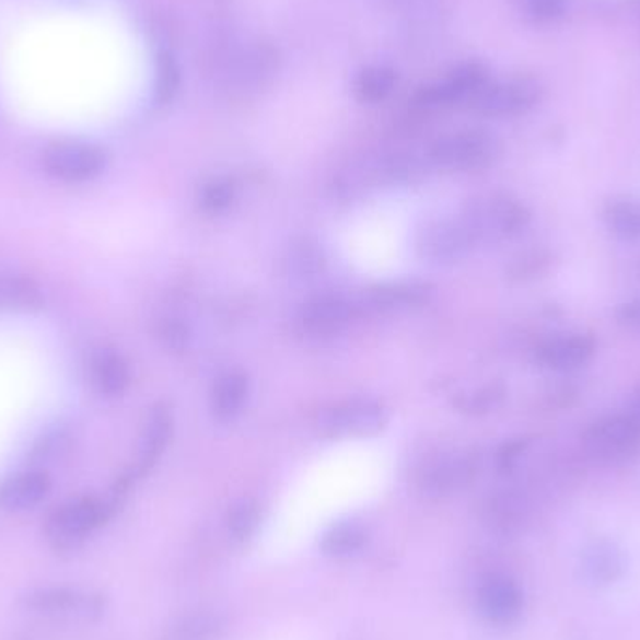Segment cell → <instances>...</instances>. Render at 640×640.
I'll return each instance as SVG.
<instances>
[{
  "label": "cell",
  "mask_w": 640,
  "mask_h": 640,
  "mask_svg": "<svg viewBox=\"0 0 640 640\" xmlns=\"http://www.w3.org/2000/svg\"><path fill=\"white\" fill-rule=\"evenodd\" d=\"M461 218L479 244H497L515 238L531 223L523 202L508 194H487L468 202Z\"/></svg>",
  "instance_id": "1"
},
{
  "label": "cell",
  "mask_w": 640,
  "mask_h": 640,
  "mask_svg": "<svg viewBox=\"0 0 640 640\" xmlns=\"http://www.w3.org/2000/svg\"><path fill=\"white\" fill-rule=\"evenodd\" d=\"M498 154L500 142L489 131L463 130L439 137L427 152V162L446 171L468 173L489 167Z\"/></svg>",
  "instance_id": "2"
},
{
  "label": "cell",
  "mask_w": 640,
  "mask_h": 640,
  "mask_svg": "<svg viewBox=\"0 0 640 640\" xmlns=\"http://www.w3.org/2000/svg\"><path fill=\"white\" fill-rule=\"evenodd\" d=\"M109 505L100 498H73L53 511L46 523V536L57 550H71L104 526L109 519Z\"/></svg>",
  "instance_id": "3"
},
{
  "label": "cell",
  "mask_w": 640,
  "mask_h": 640,
  "mask_svg": "<svg viewBox=\"0 0 640 640\" xmlns=\"http://www.w3.org/2000/svg\"><path fill=\"white\" fill-rule=\"evenodd\" d=\"M590 459L602 465H618L640 450V429L628 415L603 416L590 423L581 437Z\"/></svg>",
  "instance_id": "4"
},
{
  "label": "cell",
  "mask_w": 640,
  "mask_h": 640,
  "mask_svg": "<svg viewBox=\"0 0 640 640\" xmlns=\"http://www.w3.org/2000/svg\"><path fill=\"white\" fill-rule=\"evenodd\" d=\"M478 242L461 216L427 221L416 234V253L431 265L459 263L470 255Z\"/></svg>",
  "instance_id": "5"
},
{
  "label": "cell",
  "mask_w": 640,
  "mask_h": 640,
  "mask_svg": "<svg viewBox=\"0 0 640 640\" xmlns=\"http://www.w3.org/2000/svg\"><path fill=\"white\" fill-rule=\"evenodd\" d=\"M42 163L47 175L68 184L91 182L107 167V152L97 144L84 141H55L44 150Z\"/></svg>",
  "instance_id": "6"
},
{
  "label": "cell",
  "mask_w": 640,
  "mask_h": 640,
  "mask_svg": "<svg viewBox=\"0 0 640 640\" xmlns=\"http://www.w3.org/2000/svg\"><path fill=\"white\" fill-rule=\"evenodd\" d=\"M388 410L375 399H347L323 412L318 433L328 439H363L388 426Z\"/></svg>",
  "instance_id": "7"
},
{
  "label": "cell",
  "mask_w": 640,
  "mask_h": 640,
  "mask_svg": "<svg viewBox=\"0 0 640 640\" xmlns=\"http://www.w3.org/2000/svg\"><path fill=\"white\" fill-rule=\"evenodd\" d=\"M478 468L474 453L442 452L427 459L418 470V487L429 498L453 497L473 484Z\"/></svg>",
  "instance_id": "8"
},
{
  "label": "cell",
  "mask_w": 640,
  "mask_h": 640,
  "mask_svg": "<svg viewBox=\"0 0 640 640\" xmlns=\"http://www.w3.org/2000/svg\"><path fill=\"white\" fill-rule=\"evenodd\" d=\"M539 97L542 86L534 79H510L502 83H487L474 97L470 107L484 117H517L531 110Z\"/></svg>",
  "instance_id": "9"
},
{
  "label": "cell",
  "mask_w": 640,
  "mask_h": 640,
  "mask_svg": "<svg viewBox=\"0 0 640 640\" xmlns=\"http://www.w3.org/2000/svg\"><path fill=\"white\" fill-rule=\"evenodd\" d=\"M356 315H360L356 302L339 294H317L302 304L296 324L305 336L324 339L341 334Z\"/></svg>",
  "instance_id": "10"
},
{
  "label": "cell",
  "mask_w": 640,
  "mask_h": 640,
  "mask_svg": "<svg viewBox=\"0 0 640 640\" xmlns=\"http://www.w3.org/2000/svg\"><path fill=\"white\" fill-rule=\"evenodd\" d=\"M489 83L487 70L478 62L459 66L442 79L418 94V104L427 109L452 107V105L473 104L474 97Z\"/></svg>",
  "instance_id": "11"
},
{
  "label": "cell",
  "mask_w": 640,
  "mask_h": 640,
  "mask_svg": "<svg viewBox=\"0 0 640 640\" xmlns=\"http://www.w3.org/2000/svg\"><path fill=\"white\" fill-rule=\"evenodd\" d=\"M478 608L492 626H511L523 615V589L510 575H489L479 586Z\"/></svg>",
  "instance_id": "12"
},
{
  "label": "cell",
  "mask_w": 640,
  "mask_h": 640,
  "mask_svg": "<svg viewBox=\"0 0 640 640\" xmlns=\"http://www.w3.org/2000/svg\"><path fill=\"white\" fill-rule=\"evenodd\" d=\"M433 284L423 281H397V283L379 284L363 292V296L356 302L360 313H402V311L418 310L429 304L433 298Z\"/></svg>",
  "instance_id": "13"
},
{
  "label": "cell",
  "mask_w": 640,
  "mask_h": 640,
  "mask_svg": "<svg viewBox=\"0 0 640 640\" xmlns=\"http://www.w3.org/2000/svg\"><path fill=\"white\" fill-rule=\"evenodd\" d=\"M595 352L594 337L571 334V336L552 337L536 350L537 362L555 371H573L592 360Z\"/></svg>",
  "instance_id": "14"
},
{
  "label": "cell",
  "mask_w": 640,
  "mask_h": 640,
  "mask_svg": "<svg viewBox=\"0 0 640 640\" xmlns=\"http://www.w3.org/2000/svg\"><path fill=\"white\" fill-rule=\"evenodd\" d=\"M171 437H173V415L167 407L158 405L150 410L149 418L144 421L133 476L139 478V476H144L152 470V466L160 461L162 453L165 452Z\"/></svg>",
  "instance_id": "15"
},
{
  "label": "cell",
  "mask_w": 640,
  "mask_h": 640,
  "mask_svg": "<svg viewBox=\"0 0 640 640\" xmlns=\"http://www.w3.org/2000/svg\"><path fill=\"white\" fill-rule=\"evenodd\" d=\"M51 491V479L42 470H26L0 486V508L7 511L33 510Z\"/></svg>",
  "instance_id": "16"
},
{
  "label": "cell",
  "mask_w": 640,
  "mask_h": 640,
  "mask_svg": "<svg viewBox=\"0 0 640 640\" xmlns=\"http://www.w3.org/2000/svg\"><path fill=\"white\" fill-rule=\"evenodd\" d=\"M89 376L97 394L104 397H118L130 384V368L120 352L104 347L91 356Z\"/></svg>",
  "instance_id": "17"
},
{
  "label": "cell",
  "mask_w": 640,
  "mask_h": 640,
  "mask_svg": "<svg viewBox=\"0 0 640 640\" xmlns=\"http://www.w3.org/2000/svg\"><path fill=\"white\" fill-rule=\"evenodd\" d=\"M582 569L595 584H613L626 573V555L610 539H595L582 552Z\"/></svg>",
  "instance_id": "18"
},
{
  "label": "cell",
  "mask_w": 640,
  "mask_h": 640,
  "mask_svg": "<svg viewBox=\"0 0 640 640\" xmlns=\"http://www.w3.org/2000/svg\"><path fill=\"white\" fill-rule=\"evenodd\" d=\"M249 395V379L244 371H226L216 381L212 389L213 418L218 421H233L242 412Z\"/></svg>",
  "instance_id": "19"
},
{
  "label": "cell",
  "mask_w": 640,
  "mask_h": 640,
  "mask_svg": "<svg viewBox=\"0 0 640 640\" xmlns=\"http://www.w3.org/2000/svg\"><path fill=\"white\" fill-rule=\"evenodd\" d=\"M26 607L46 615H86L96 610L92 597L70 589H42L26 595Z\"/></svg>",
  "instance_id": "20"
},
{
  "label": "cell",
  "mask_w": 640,
  "mask_h": 640,
  "mask_svg": "<svg viewBox=\"0 0 640 640\" xmlns=\"http://www.w3.org/2000/svg\"><path fill=\"white\" fill-rule=\"evenodd\" d=\"M284 272L296 281L317 279L326 270V255L323 247L311 238L292 242L284 253Z\"/></svg>",
  "instance_id": "21"
},
{
  "label": "cell",
  "mask_w": 640,
  "mask_h": 640,
  "mask_svg": "<svg viewBox=\"0 0 640 640\" xmlns=\"http://www.w3.org/2000/svg\"><path fill=\"white\" fill-rule=\"evenodd\" d=\"M528 513V505L519 492L497 491L484 502V517L497 528H517Z\"/></svg>",
  "instance_id": "22"
},
{
  "label": "cell",
  "mask_w": 640,
  "mask_h": 640,
  "mask_svg": "<svg viewBox=\"0 0 640 640\" xmlns=\"http://www.w3.org/2000/svg\"><path fill=\"white\" fill-rule=\"evenodd\" d=\"M368 528L362 523L341 521V523L334 524L330 531L324 534L321 547L330 557L344 558L362 550L368 544Z\"/></svg>",
  "instance_id": "23"
},
{
  "label": "cell",
  "mask_w": 640,
  "mask_h": 640,
  "mask_svg": "<svg viewBox=\"0 0 640 640\" xmlns=\"http://www.w3.org/2000/svg\"><path fill=\"white\" fill-rule=\"evenodd\" d=\"M603 218L608 231L624 240L640 238V199L621 197L607 202Z\"/></svg>",
  "instance_id": "24"
},
{
  "label": "cell",
  "mask_w": 640,
  "mask_h": 640,
  "mask_svg": "<svg viewBox=\"0 0 640 640\" xmlns=\"http://www.w3.org/2000/svg\"><path fill=\"white\" fill-rule=\"evenodd\" d=\"M42 305V294L31 279L20 276L0 278V307L8 310H34Z\"/></svg>",
  "instance_id": "25"
},
{
  "label": "cell",
  "mask_w": 640,
  "mask_h": 640,
  "mask_svg": "<svg viewBox=\"0 0 640 640\" xmlns=\"http://www.w3.org/2000/svg\"><path fill=\"white\" fill-rule=\"evenodd\" d=\"M395 81L397 78H395L394 71L375 66V68H368L360 73V78L356 79L354 91L362 102L376 104L392 94Z\"/></svg>",
  "instance_id": "26"
},
{
  "label": "cell",
  "mask_w": 640,
  "mask_h": 640,
  "mask_svg": "<svg viewBox=\"0 0 640 640\" xmlns=\"http://www.w3.org/2000/svg\"><path fill=\"white\" fill-rule=\"evenodd\" d=\"M552 263H555V255L549 249H531V252L521 253L517 259H513L508 276L513 281H531L549 272Z\"/></svg>",
  "instance_id": "27"
},
{
  "label": "cell",
  "mask_w": 640,
  "mask_h": 640,
  "mask_svg": "<svg viewBox=\"0 0 640 640\" xmlns=\"http://www.w3.org/2000/svg\"><path fill=\"white\" fill-rule=\"evenodd\" d=\"M234 199H236V186L233 182L229 178H216L205 184L199 202L205 212L218 216L233 207Z\"/></svg>",
  "instance_id": "28"
},
{
  "label": "cell",
  "mask_w": 640,
  "mask_h": 640,
  "mask_svg": "<svg viewBox=\"0 0 640 640\" xmlns=\"http://www.w3.org/2000/svg\"><path fill=\"white\" fill-rule=\"evenodd\" d=\"M260 523L259 505L252 500H244L234 505L229 513V531L233 532L236 539H247L257 531Z\"/></svg>",
  "instance_id": "29"
},
{
  "label": "cell",
  "mask_w": 640,
  "mask_h": 640,
  "mask_svg": "<svg viewBox=\"0 0 640 640\" xmlns=\"http://www.w3.org/2000/svg\"><path fill=\"white\" fill-rule=\"evenodd\" d=\"M505 389L502 384H489L470 395L461 397L459 407L473 415H486L504 402Z\"/></svg>",
  "instance_id": "30"
},
{
  "label": "cell",
  "mask_w": 640,
  "mask_h": 640,
  "mask_svg": "<svg viewBox=\"0 0 640 640\" xmlns=\"http://www.w3.org/2000/svg\"><path fill=\"white\" fill-rule=\"evenodd\" d=\"M176 86H178V71H176L175 62L168 57H162L158 65V78H155V100L160 104H167L175 94Z\"/></svg>",
  "instance_id": "31"
},
{
  "label": "cell",
  "mask_w": 640,
  "mask_h": 640,
  "mask_svg": "<svg viewBox=\"0 0 640 640\" xmlns=\"http://www.w3.org/2000/svg\"><path fill=\"white\" fill-rule=\"evenodd\" d=\"M524 12L534 21H552L560 18L566 0H521Z\"/></svg>",
  "instance_id": "32"
},
{
  "label": "cell",
  "mask_w": 640,
  "mask_h": 640,
  "mask_svg": "<svg viewBox=\"0 0 640 640\" xmlns=\"http://www.w3.org/2000/svg\"><path fill=\"white\" fill-rule=\"evenodd\" d=\"M531 444L528 439L511 440L508 444L498 450L497 463L498 468L502 473H510L513 470V466L517 465L519 459L523 457V453L526 452V447Z\"/></svg>",
  "instance_id": "33"
},
{
  "label": "cell",
  "mask_w": 640,
  "mask_h": 640,
  "mask_svg": "<svg viewBox=\"0 0 640 640\" xmlns=\"http://www.w3.org/2000/svg\"><path fill=\"white\" fill-rule=\"evenodd\" d=\"M616 323L624 330L640 336V298H633L616 310Z\"/></svg>",
  "instance_id": "34"
},
{
  "label": "cell",
  "mask_w": 640,
  "mask_h": 640,
  "mask_svg": "<svg viewBox=\"0 0 640 640\" xmlns=\"http://www.w3.org/2000/svg\"><path fill=\"white\" fill-rule=\"evenodd\" d=\"M163 339L167 341L168 347L182 349L188 339V331L178 323H168L162 331Z\"/></svg>",
  "instance_id": "35"
},
{
  "label": "cell",
  "mask_w": 640,
  "mask_h": 640,
  "mask_svg": "<svg viewBox=\"0 0 640 640\" xmlns=\"http://www.w3.org/2000/svg\"><path fill=\"white\" fill-rule=\"evenodd\" d=\"M629 420L633 421L635 426L640 429V388L635 389L631 397H629L628 412Z\"/></svg>",
  "instance_id": "36"
}]
</instances>
